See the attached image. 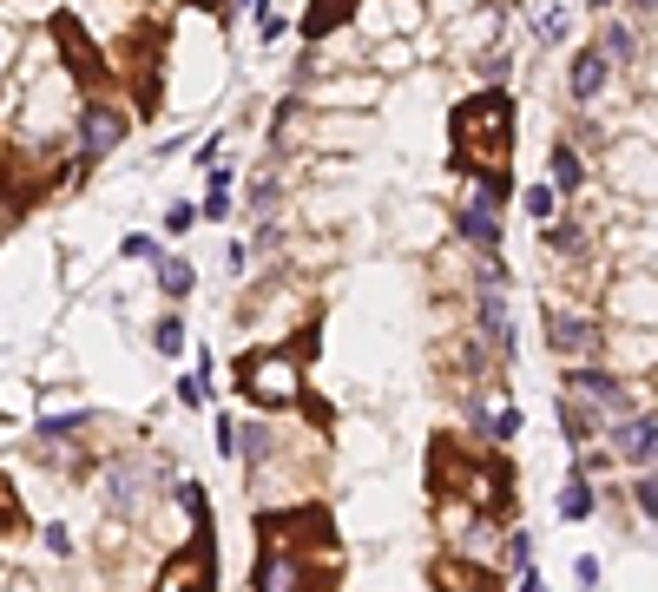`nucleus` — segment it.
<instances>
[{
  "instance_id": "f257e3e1",
  "label": "nucleus",
  "mask_w": 658,
  "mask_h": 592,
  "mask_svg": "<svg viewBox=\"0 0 658 592\" xmlns=\"http://www.w3.org/2000/svg\"><path fill=\"white\" fill-rule=\"evenodd\" d=\"M514 99L507 93H481L474 106H461L455 112V125H461V139H474L481 145V165L487 172H507V139H514Z\"/></svg>"
},
{
  "instance_id": "f03ea898",
  "label": "nucleus",
  "mask_w": 658,
  "mask_h": 592,
  "mask_svg": "<svg viewBox=\"0 0 658 592\" xmlns=\"http://www.w3.org/2000/svg\"><path fill=\"white\" fill-rule=\"evenodd\" d=\"M244 395L251 402H297L303 395V369H297V356L290 349H270V356H251L244 362Z\"/></svg>"
},
{
  "instance_id": "7ed1b4c3",
  "label": "nucleus",
  "mask_w": 658,
  "mask_h": 592,
  "mask_svg": "<svg viewBox=\"0 0 658 592\" xmlns=\"http://www.w3.org/2000/svg\"><path fill=\"white\" fill-rule=\"evenodd\" d=\"M566 389H573V402H586V408H599V415H632V389L619 382V375H606V369H593V362H573V375H566Z\"/></svg>"
},
{
  "instance_id": "20e7f679",
  "label": "nucleus",
  "mask_w": 658,
  "mask_h": 592,
  "mask_svg": "<svg viewBox=\"0 0 658 592\" xmlns=\"http://www.w3.org/2000/svg\"><path fill=\"white\" fill-rule=\"evenodd\" d=\"M119 145H126V112L93 99V106L79 112V152H86V158H106V152H119Z\"/></svg>"
},
{
  "instance_id": "39448f33",
  "label": "nucleus",
  "mask_w": 658,
  "mask_h": 592,
  "mask_svg": "<svg viewBox=\"0 0 658 592\" xmlns=\"http://www.w3.org/2000/svg\"><path fill=\"white\" fill-rule=\"evenodd\" d=\"M547 343L560 349L566 362H593L599 323H593V316H573V310H547Z\"/></svg>"
},
{
  "instance_id": "423d86ee",
  "label": "nucleus",
  "mask_w": 658,
  "mask_h": 592,
  "mask_svg": "<svg viewBox=\"0 0 658 592\" xmlns=\"http://www.w3.org/2000/svg\"><path fill=\"white\" fill-rule=\"evenodd\" d=\"M606 86H612L606 53H599V47H580V53H573V73H566V93L580 99V106H593V99L606 93Z\"/></svg>"
},
{
  "instance_id": "0eeeda50",
  "label": "nucleus",
  "mask_w": 658,
  "mask_h": 592,
  "mask_svg": "<svg viewBox=\"0 0 658 592\" xmlns=\"http://www.w3.org/2000/svg\"><path fill=\"white\" fill-rule=\"evenodd\" d=\"M145 481H152L145 461H112V468H106V507H112V514H132V507L145 500Z\"/></svg>"
},
{
  "instance_id": "6e6552de",
  "label": "nucleus",
  "mask_w": 658,
  "mask_h": 592,
  "mask_svg": "<svg viewBox=\"0 0 658 592\" xmlns=\"http://www.w3.org/2000/svg\"><path fill=\"white\" fill-rule=\"evenodd\" d=\"M612 448H619V461L645 468V461H652V408H639V415H619V421H612Z\"/></svg>"
},
{
  "instance_id": "1a4fd4ad",
  "label": "nucleus",
  "mask_w": 658,
  "mask_h": 592,
  "mask_svg": "<svg viewBox=\"0 0 658 592\" xmlns=\"http://www.w3.org/2000/svg\"><path fill=\"white\" fill-rule=\"evenodd\" d=\"M599 53H606V66H632V60L645 53V27H639V20H626V14L606 20V33H599Z\"/></svg>"
},
{
  "instance_id": "9d476101",
  "label": "nucleus",
  "mask_w": 658,
  "mask_h": 592,
  "mask_svg": "<svg viewBox=\"0 0 658 592\" xmlns=\"http://www.w3.org/2000/svg\"><path fill=\"white\" fill-rule=\"evenodd\" d=\"M303 586V566L290 560V546H270L257 560V592H297Z\"/></svg>"
},
{
  "instance_id": "9b49d317",
  "label": "nucleus",
  "mask_w": 658,
  "mask_h": 592,
  "mask_svg": "<svg viewBox=\"0 0 658 592\" xmlns=\"http://www.w3.org/2000/svg\"><path fill=\"white\" fill-rule=\"evenodd\" d=\"M501 204H487V198H468V211H461V237H468L474 250H494L501 244V218H494Z\"/></svg>"
},
{
  "instance_id": "f8f14e48",
  "label": "nucleus",
  "mask_w": 658,
  "mask_h": 592,
  "mask_svg": "<svg viewBox=\"0 0 658 592\" xmlns=\"http://www.w3.org/2000/svg\"><path fill=\"white\" fill-rule=\"evenodd\" d=\"M547 178H553V191H566V198H573V191L586 185V158L573 152V145H553V158H547Z\"/></svg>"
},
{
  "instance_id": "ddd939ff",
  "label": "nucleus",
  "mask_w": 658,
  "mask_h": 592,
  "mask_svg": "<svg viewBox=\"0 0 658 592\" xmlns=\"http://www.w3.org/2000/svg\"><path fill=\"white\" fill-rule=\"evenodd\" d=\"M560 428H566V441L580 448V441H593V435H599V415H593L586 402H573V395H566V402H560Z\"/></svg>"
},
{
  "instance_id": "4468645a",
  "label": "nucleus",
  "mask_w": 658,
  "mask_h": 592,
  "mask_svg": "<svg viewBox=\"0 0 658 592\" xmlns=\"http://www.w3.org/2000/svg\"><path fill=\"white\" fill-rule=\"evenodd\" d=\"M152 270H158V290L165 296H191V283H198V270L185 257H152Z\"/></svg>"
},
{
  "instance_id": "2eb2a0df",
  "label": "nucleus",
  "mask_w": 658,
  "mask_h": 592,
  "mask_svg": "<svg viewBox=\"0 0 658 592\" xmlns=\"http://www.w3.org/2000/svg\"><path fill=\"white\" fill-rule=\"evenodd\" d=\"M211 573V566H204V553L198 546H191L185 560H172V573H165V592H198V579Z\"/></svg>"
},
{
  "instance_id": "dca6fc26",
  "label": "nucleus",
  "mask_w": 658,
  "mask_h": 592,
  "mask_svg": "<svg viewBox=\"0 0 658 592\" xmlns=\"http://www.w3.org/2000/svg\"><path fill=\"white\" fill-rule=\"evenodd\" d=\"M593 514V487H586V474L573 468V481H566V494H560V520H586Z\"/></svg>"
},
{
  "instance_id": "f3484780",
  "label": "nucleus",
  "mask_w": 658,
  "mask_h": 592,
  "mask_svg": "<svg viewBox=\"0 0 658 592\" xmlns=\"http://www.w3.org/2000/svg\"><path fill=\"white\" fill-rule=\"evenodd\" d=\"M198 218H231V172H211V191H204V204H198Z\"/></svg>"
},
{
  "instance_id": "a211bd4d",
  "label": "nucleus",
  "mask_w": 658,
  "mask_h": 592,
  "mask_svg": "<svg viewBox=\"0 0 658 592\" xmlns=\"http://www.w3.org/2000/svg\"><path fill=\"white\" fill-rule=\"evenodd\" d=\"M547 244L560 250V257H573V250H586V231L580 224H547Z\"/></svg>"
},
{
  "instance_id": "6ab92c4d",
  "label": "nucleus",
  "mask_w": 658,
  "mask_h": 592,
  "mask_svg": "<svg viewBox=\"0 0 658 592\" xmlns=\"http://www.w3.org/2000/svg\"><path fill=\"white\" fill-rule=\"evenodd\" d=\"M152 343L165 349V356H178V349H185V323H178V316H158V329H152Z\"/></svg>"
},
{
  "instance_id": "aec40b11",
  "label": "nucleus",
  "mask_w": 658,
  "mask_h": 592,
  "mask_svg": "<svg viewBox=\"0 0 658 592\" xmlns=\"http://www.w3.org/2000/svg\"><path fill=\"white\" fill-rule=\"evenodd\" d=\"M501 546H507V566H520V573L533 566V533H527V527H520V533H507Z\"/></svg>"
},
{
  "instance_id": "412c9836",
  "label": "nucleus",
  "mask_w": 658,
  "mask_h": 592,
  "mask_svg": "<svg viewBox=\"0 0 658 592\" xmlns=\"http://www.w3.org/2000/svg\"><path fill=\"white\" fill-rule=\"evenodd\" d=\"M191 224H198V204H172V211H165V231L172 237H185Z\"/></svg>"
},
{
  "instance_id": "4be33fe9",
  "label": "nucleus",
  "mask_w": 658,
  "mask_h": 592,
  "mask_svg": "<svg viewBox=\"0 0 658 592\" xmlns=\"http://www.w3.org/2000/svg\"><path fill=\"white\" fill-rule=\"evenodd\" d=\"M553 198H560L553 185H527V211H533V218H553Z\"/></svg>"
},
{
  "instance_id": "5701e85b",
  "label": "nucleus",
  "mask_w": 658,
  "mask_h": 592,
  "mask_svg": "<svg viewBox=\"0 0 658 592\" xmlns=\"http://www.w3.org/2000/svg\"><path fill=\"white\" fill-rule=\"evenodd\" d=\"M540 40H547V47H553V40H566V14H560V7L540 20Z\"/></svg>"
},
{
  "instance_id": "b1692460",
  "label": "nucleus",
  "mask_w": 658,
  "mask_h": 592,
  "mask_svg": "<svg viewBox=\"0 0 658 592\" xmlns=\"http://www.w3.org/2000/svg\"><path fill=\"white\" fill-rule=\"evenodd\" d=\"M119 250H126V257H139V264H145V257H158V244H152V237H139V231H132Z\"/></svg>"
},
{
  "instance_id": "393cba45",
  "label": "nucleus",
  "mask_w": 658,
  "mask_h": 592,
  "mask_svg": "<svg viewBox=\"0 0 658 592\" xmlns=\"http://www.w3.org/2000/svg\"><path fill=\"white\" fill-rule=\"evenodd\" d=\"M626 7H632L626 20H639V27H645V20H652V7H658V0H626Z\"/></svg>"
},
{
  "instance_id": "a878e982",
  "label": "nucleus",
  "mask_w": 658,
  "mask_h": 592,
  "mask_svg": "<svg viewBox=\"0 0 658 592\" xmlns=\"http://www.w3.org/2000/svg\"><path fill=\"white\" fill-rule=\"evenodd\" d=\"M520 592H540V573H533V566H527V579H520Z\"/></svg>"
},
{
  "instance_id": "bb28decb",
  "label": "nucleus",
  "mask_w": 658,
  "mask_h": 592,
  "mask_svg": "<svg viewBox=\"0 0 658 592\" xmlns=\"http://www.w3.org/2000/svg\"><path fill=\"white\" fill-rule=\"evenodd\" d=\"M593 7H612V0H593Z\"/></svg>"
},
{
  "instance_id": "cd10ccee",
  "label": "nucleus",
  "mask_w": 658,
  "mask_h": 592,
  "mask_svg": "<svg viewBox=\"0 0 658 592\" xmlns=\"http://www.w3.org/2000/svg\"><path fill=\"white\" fill-rule=\"evenodd\" d=\"M0 514H7V500H0Z\"/></svg>"
}]
</instances>
